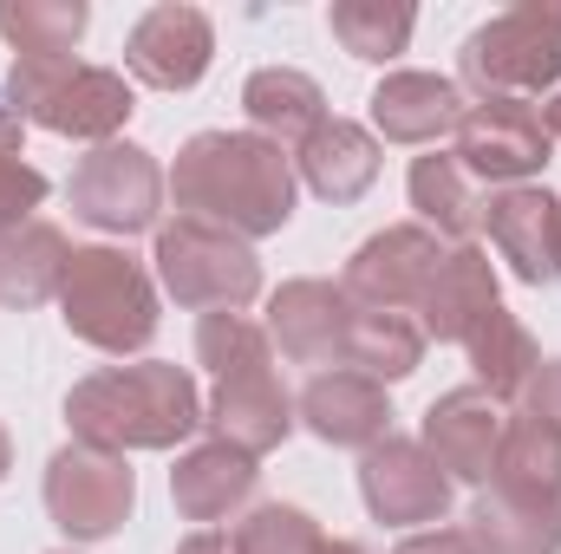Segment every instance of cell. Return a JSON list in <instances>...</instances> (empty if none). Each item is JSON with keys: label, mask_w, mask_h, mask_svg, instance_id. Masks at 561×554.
Returning a JSON list of instances; mask_svg holds the SVG:
<instances>
[{"label": "cell", "mask_w": 561, "mask_h": 554, "mask_svg": "<svg viewBox=\"0 0 561 554\" xmlns=\"http://www.w3.org/2000/svg\"><path fill=\"white\" fill-rule=\"evenodd\" d=\"M170 189H176V216L222 222L242 242L280 235L294 216V157H280V143L255 131H196L176 150Z\"/></svg>", "instance_id": "cell-1"}, {"label": "cell", "mask_w": 561, "mask_h": 554, "mask_svg": "<svg viewBox=\"0 0 561 554\" xmlns=\"http://www.w3.org/2000/svg\"><path fill=\"white\" fill-rule=\"evenodd\" d=\"M66 424L92 450H176L203 424V392L183 366L138 359V366H99L66 392Z\"/></svg>", "instance_id": "cell-2"}, {"label": "cell", "mask_w": 561, "mask_h": 554, "mask_svg": "<svg viewBox=\"0 0 561 554\" xmlns=\"http://www.w3.org/2000/svg\"><path fill=\"white\" fill-rule=\"evenodd\" d=\"M59 313L66 333L99 346V353H144L157 339V287L138 255L125 249H72L66 280H59Z\"/></svg>", "instance_id": "cell-3"}, {"label": "cell", "mask_w": 561, "mask_h": 554, "mask_svg": "<svg viewBox=\"0 0 561 554\" xmlns=\"http://www.w3.org/2000/svg\"><path fill=\"white\" fill-rule=\"evenodd\" d=\"M7 99L20 118H33L39 131L53 138H79V143H112L138 99H131V79L112 72V66H79V59H13L7 72Z\"/></svg>", "instance_id": "cell-4"}, {"label": "cell", "mask_w": 561, "mask_h": 554, "mask_svg": "<svg viewBox=\"0 0 561 554\" xmlns=\"http://www.w3.org/2000/svg\"><path fill=\"white\" fill-rule=\"evenodd\" d=\"M157 280L176 307L190 313H242L255 293H262V255L222 229V222H203V216H176L157 229Z\"/></svg>", "instance_id": "cell-5"}, {"label": "cell", "mask_w": 561, "mask_h": 554, "mask_svg": "<svg viewBox=\"0 0 561 554\" xmlns=\"http://www.w3.org/2000/svg\"><path fill=\"white\" fill-rule=\"evenodd\" d=\"M457 72L483 99H529V92L561 85V39L529 7H510L457 46Z\"/></svg>", "instance_id": "cell-6"}, {"label": "cell", "mask_w": 561, "mask_h": 554, "mask_svg": "<svg viewBox=\"0 0 561 554\" xmlns=\"http://www.w3.org/2000/svg\"><path fill=\"white\" fill-rule=\"evenodd\" d=\"M131 503H138V476H131L125 457L92 450V443H79V437H72L66 450H53V463H46V516H53L72 542H105V535H118L125 516H131Z\"/></svg>", "instance_id": "cell-7"}, {"label": "cell", "mask_w": 561, "mask_h": 554, "mask_svg": "<svg viewBox=\"0 0 561 554\" xmlns=\"http://www.w3.org/2000/svg\"><path fill=\"white\" fill-rule=\"evenodd\" d=\"M163 209V170L144 143H99L72 170V216L99 235H144Z\"/></svg>", "instance_id": "cell-8"}, {"label": "cell", "mask_w": 561, "mask_h": 554, "mask_svg": "<svg viewBox=\"0 0 561 554\" xmlns=\"http://www.w3.org/2000/svg\"><path fill=\"white\" fill-rule=\"evenodd\" d=\"M444 242L419 229V222H392V229H379V235H366L359 249H353V262H346V300L353 307H373V313H419L424 293H431V280L444 268Z\"/></svg>", "instance_id": "cell-9"}, {"label": "cell", "mask_w": 561, "mask_h": 554, "mask_svg": "<svg viewBox=\"0 0 561 554\" xmlns=\"http://www.w3.org/2000/svg\"><path fill=\"white\" fill-rule=\"evenodd\" d=\"M549 150H556V138H549V125L529 99H483L457 125L463 176H483V183H503V189L529 183L549 163Z\"/></svg>", "instance_id": "cell-10"}, {"label": "cell", "mask_w": 561, "mask_h": 554, "mask_svg": "<svg viewBox=\"0 0 561 554\" xmlns=\"http://www.w3.org/2000/svg\"><path fill=\"white\" fill-rule=\"evenodd\" d=\"M359 496L373 509V522L386 529H412V522H444L450 509V476L431 463V450L412 437H379L359 457Z\"/></svg>", "instance_id": "cell-11"}, {"label": "cell", "mask_w": 561, "mask_h": 554, "mask_svg": "<svg viewBox=\"0 0 561 554\" xmlns=\"http://www.w3.org/2000/svg\"><path fill=\"white\" fill-rule=\"evenodd\" d=\"M209 59H216V26L203 7H183V0H157L125 39L131 79L157 92H190L209 72Z\"/></svg>", "instance_id": "cell-12"}, {"label": "cell", "mask_w": 561, "mask_h": 554, "mask_svg": "<svg viewBox=\"0 0 561 554\" xmlns=\"http://www.w3.org/2000/svg\"><path fill=\"white\" fill-rule=\"evenodd\" d=\"M483 229L523 287H556L561 280V196H549L542 183L496 189L483 203Z\"/></svg>", "instance_id": "cell-13"}, {"label": "cell", "mask_w": 561, "mask_h": 554, "mask_svg": "<svg viewBox=\"0 0 561 554\" xmlns=\"http://www.w3.org/2000/svg\"><path fill=\"white\" fill-rule=\"evenodd\" d=\"M503 399H490L483 385H457V392H444L431 412H424V450H431V463L450 476V483H490V470H496V443H503Z\"/></svg>", "instance_id": "cell-14"}, {"label": "cell", "mask_w": 561, "mask_h": 554, "mask_svg": "<svg viewBox=\"0 0 561 554\" xmlns=\"http://www.w3.org/2000/svg\"><path fill=\"white\" fill-rule=\"evenodd\" d=\"M353 313L359 307L333 280H280L262 326L280 346V359H294V366H333V359H346Z\"/></svg>", "instance_id": "cell-15"}, {"label": "cell", "mask_w": 561, "mask_h": 554, "mask_svg": "<svg viewBox=\"0 0 561 554\" xmlns=\"http://www.w3.org/2000/svg\"><path fill=\"white\" fill-rule=\"evenodd\" d=\"M294 412L333 450H373L379 437H392V399H386V385L366 379V372H353V366L346 372H320L300 392Z\"/></svg>", "instance_id": "cell-16"}, {"label": "cell", "mask_w": 561, "mask_h": 554, "mask_svg": "<svg viewBox=\"0 0 561 554\" xmlns=\"http://www.w3.org/2000/svg\"><path fill=\"white\" fill-rule=\"evenodd\" d=\"M203 424H209L222 443L262 457V450L287 443V430H294V399L280 392L275 366H249V372L216 379V399L203 405Z\"/></svg>", "instance_id": "cell-17"}, {"label": "cell", "mask_w": 561, "mask_h": 554, "mask_svg": "<svg viewBox=\"0 0 561 554\" xmlns=\"http://www.w3.org/2000/svg\"><path fill=\"white\" fill-rule=\"evenodd\" d=\"M294 170L320 203H359L379 183V138L353 118H320L294 143Z\"/></svg>", "instance_id": "cell-18"}, {"label": "cell", "mask_w": 561, "mask_h": 554, "mask_svg": "<svg viewBox=\"0 0 561 554\" xmlns=\"http://www.w3.org/2000/svg\"><path fill=\"white\" fill-rule=\"evenodd\" d=\"M366 105H373V131L386 143H437L470 112L463 92L437 72H386Z\"/></svg>", "instance_id": "cell-19"}, {"label": "cell", "mask_w": 561, "mask_h": 554, "mask_svg": "<svg viewBox=\"0 0 561 554\" xmlns=\"http://www.w3.org/2000/svg\"><path fill=\"white\" fill-rule=\"evenodd\" d=\"M255 476H262V470H255L249 450L209 437V443H196V450L176 457V470H170V503H176L183 522H222L229 509H242V503L255 496Z\"/></svg>", "instance_id": "cell-20"}, {"label": "cell", "mask_w": 561, "mask_h": 554, "mask_svg": "<svg viewBox=\"0 0 561 554\" xmlns=\"http://www.w3.org/2000/svg\"><path fill=\"white\" fill-rule=\"evenodd\" d=\"M496 307H503V293H496L490 255L477 242H463V249L444 255V268H437V280H431V293L419 307V326H424V339H457L463 346Z\"/></svg>", "instance_id": "cell-21"}, {"label": "cell", "mask_w": 561, "mask_h": 554, "mask_svg": "<svg viewBox=\"0 0 561 554\" xmlns=\"http://www.w3.org/2000/svg\"><path fill=\"white\" fill-rule=\"evenodd\" d=\"M470 549L477 554H561V503L483 489L470 503Z\"/></svg>", "instance_id": "cell-22"}, {"label": "cell", "mask_w": 561, "mask_h": 554, "mask_svg": "<svg viewBox=\"0 0 561 554\" xmlns=\"http://www.w3.org/2000/svg\"><path fill=\"white\" fill-rule=\"evenodd\" d=\"M242 112H249L255 138L300 143L320 118H327V92H320L307 72H294V66H262V72H249V85H242Z\"/></svg>", "instance_id": "cell-23"}, {"label": "cell", "mask_w": 561, "mask_h": 554, "mask_svg": "<svg viewBox=\"0 0 561 554\" xmlns=\"http://www.w3.org/2000/svg\"><path fill=\"white\" fill-rule=\"evenodd\" d=\"M405 189H412L419 229H431L437 242L463 249V242L483 229V203H477V189H470V176H463V163H457V157H444V150L419 157V163H412V176H405Z\"/></svg>", "instance_id": "cell-24"}, {"label": "cell", "mask_w": 561, "mask_h": 554, "mask_svg": "<svg viewBox=\"0 0 561 554\" xmlns=\"http://www.w3.org/2000/svg\"><path fill=\"white\" fill-rule=\"evenodd\" d=\"M66 235L53 222H26L13 235H0V307H46L66 280Z\"/></svg>", "instance_id": "cell-25"}, {"label": "cell", "mask_w": 561, "mask_h": 554, "mask_svg": "<svg viewBox=\"0 0 561 554\" xmlns=\"http://www.w3.org/2000/svg\"><path fill=\"white\" fill-rule=\"evenodd\" d=\"M490 489L561 503V430L536 424V417H510V424H503V443H496Z\"/></svg>", "instance_id": "cell-26"}, {"label": "cell", "mask_w": 561, "mask_h": 554, "mask_svg": "<svg viewBox=\"0 0 561 554\" xmlns=\"http://www.w3.org/2000/svg\"><path fill=\"white\" fill-rule=\"evenodd\" d=\"M424 359V326L412 313H373L359 307L353 313V333H346V366L392 385V379H412Z\"/></svg>", "instance_id": "cell-27"}, {"label": "cell", "mask_w": 561, "mask_h": 554, "mask_svg": "<svg viewBox=\"0 0 561 554\" xmlns=\"http://www.w3.org/2000/svg\"><path fill=\"white\" fill-rule=\"evenodd\" d=\"M85 20H92L85 0H0V39L20 59H72Z\"/></svg>", "instance_id": "cell-28"}, {"label": "cell", "mask_w": 561, "mask_h": 554, "mask_svg": "<svg viewBox=\"0 0 561 554\" xmlns=\"http://www.w3.org/2000/svg\"><path fill=\"white\" fill-rule=\"evenodd\" d=\"M463 353H470V372H477V385L490 392V399H516L523 392V379L536 372V339H529V326L510 313V307H496L470 339H463Z\"/></svg>", "instance_id": "cell-29"}, {"label": "cell", "mask_w": 561, "mask_h": 554, "mask_svg": "<svg viewBox=\"0 0 561 554\" xmlns=\"http://www.w3.org/2000/svg\"><path fill=\"white\" fill-rule=\"evenodd\" d=\"M327 20H333V39H340L353 59L386 66V59H399V53L412 46L419 7H405V0H333Z\"/></svg>", "instance_id": "cell-30"}, {"label": "cell", "mask_w": 561, "mask_h": 554, "mask_svg": "<svg viewBox=\"0 0 561 554\" xmlns=\"http://www.w3.org/2000/svg\"><path fill=\"white\" fill-rule=\"evenodd\" d=\"M196 359H203L216 379H229V372H249V366H275V339H268V326L249 320V313H203V326H196Z\"/></svg>", "instance_id": "cell-31"}, {"label": "cell", "mask_w": 561, "mask_h": 554, "mask_svg": "<svg viewBox=\"0 0 561 554\" xmlns=\"http://www.w3.org/2000/svg\"><path fill=\"white\" fill-rule=\"evenodd\" d=\"M327 535L307 509L294 503H262L242 529H236V554H320Z\"/></svg>", "instance_id": "cell-32"}, {"label": "cell", "mask_w": 561, "mask_h": 554, "mask_svg": "<svg viewBox=\"0 0 561 554\" xmlns=\"http://www.w3.org/2000/svg\"><path fill=\"white\" fill-rule=\"evenodd\" d=\"M39 203H46V176H39L20 150H0V235L26 229Z\"/></svg>", "instance_id": "cell-33"}, {"label": "cell", "mask_w": 561, "mask_h": 554, "mask_svg": "<svg viewBox=\"0 0 561 554\" xmlns=\"http://www.w3.org/2000/svg\"><path fill=\"white\" fill-rule=\"evenodd\" d=\"M516 405H523V417H536V424L561 430V359H536V372L523 379Z\"/></svg>", "instance_id": "cell-34"}, {"label": "cell", "mask_w": 561, "mask_h": 554, "mask_svg": "<svg viewBox=\"0 0 561 554\" xmlns=\"http://www.w3.org/2000/svg\"><path fill=\"white\" fill-rule=\"evenodd\" d=\"M399 554H477L463 529H424V535H405Z\"/></svg>", "instance_id": "cell-35"}, {"label": "cell", "mask_w": 561, "mask_h": 554, "mask_svg": "<svg viewBox=\"0 0 561 554\" xmlns=\"http://www.w3.org/2000/svg\"><path fill=\"white\" fill-rule=\"evenodd\" d=\"M176 554H236V542H229L222 529H196V535H190Z\"/></svg>", "instance_id": "cell-36"}, {"label": "cell", "mask_w": 561, "mask_h": 554, "mask_svg": "<svg viewBox=\"0 0 561 554\" xmlns=\"http://www.w3.org/2000/svg\"><path fill=\"white\" fill-rule=\"evenodd\" d=\"M523 7H529V13H536V20H542V26L561 39V7H556V0H523Z\"/></svg>", "instance_id": "cell-37"}, {"label": "cell", "mask_w": 561, "mask_h": 554, "mask_svg": "<svg viewBox=\"0 0 561 554\" xmlns=\"http://www.w3.org/2000/svg\"><path fill=\"white\" fill-rule=\"evenodd\" d=\"M542 125H549V138H561V92L542 105Z\"/></svg>", "instance_id": "cell-38"}, {"label": "cell", "mask_w": 561, "mask_h": 554, "mask_svg": "<svg viewBox=\"0 0 561 554\" xmlns=\"http://www.w3.org/2000/svg\"><path fill=\"white\" fill-rule=\"evenodd\" d=\"M7 470H13V443H7V424H0V483H7Z\"/></svg>", "instance_id": "cell-39"}, {"label": "cell", "mask_w": 561, "mask_h": 554, "mask_svg": "<svg viewBox=\"0 0 561 554\" xmlns=\"http://www.w3.org/2000/svg\"><path fill=\"white\" fill-rule=\"evenodd\" d=\"M320 554H366V549H359V542H327Z\"/></svg>", "instance_id": "cell-40"}, {"label": "cell", "mask_w": 561, "mask_h": 554, "mask_svg": "<svg viewBox=\"0 0 561 554\" xmlns=\"http://www.w3.org/2000/svg\"><path fill=\"white\" fill-rule=\"evenodd\" d=\"M59 554H66V549H59Z\"/></svg>", "instance_id": "cell-41"}]
</instances>
